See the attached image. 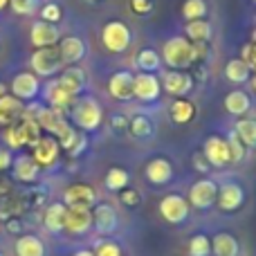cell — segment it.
<instances>
[{"label": "cell", "instance_id": "45", "mask_svg": "<svg viewBox=\"0 0 256 256\" xmlns=\"http://www.w3.org/2000/svg\"><path fill=\"white\" fill-rule=\"evenodd\" d=\"M128 117L124 112H115V115L110 117V130L115 132V135H126L128 132Z\"/></svg>", "mask_w": 256, "mask_h": 256}, {"label": "cell", "instance_id": "53", "mask_svg": "<svg viewBox=\"0 0 256 256\" xmlns=\"http://www.w3.org/2000/svg\"><path fill=\"white\" fill-rule=\"evenodd\" d=\"M250 86H252V90L256 92V70H254V74L250 76Z\"/></svg>", "mask_w": 256, "mask_h": 256}, {"label": "cell", "instance_id": "1", "mask_svg": "<svg viewBox=\"0 0 256 256\" xmlns=\"http://www.w3.org/2000/svg\"><path fill=\"white\" fill-rule=\"evenodd\" d=\"M38 140H40V126L30 115H22L18 122H14V124L4 128L7 148H25V146L34 148Z\"/></svg>", "mask_w": 256, "mask_h": 256}, {"label": "cell", "instance_id": "12", "mask_svg": "<svg viewBox=\"0 0 256 256\" xmlns=\"http://www.w3.org/2000/svg\"><path fill=\"white\" fill-rule=\"evenodd\" d=\"M245 204V189L238 182H225L218 186V198H216V207L225 214H234L238 212Z\"/></svg>", "mask_w": 256, "mask_h": 256}, {"label": "cell", "instance_id": "39", "mask_svg": "<svg viewBox=\"0 0 256 256\" xmlns=\"http://www.w3.org/2000/svg\"><path fill=\"white\" fill-rule=\"evenodd\" d=\"M227 140V146H230V158H232V164H238L245 160V155H248V148L243 146V142L236 137V132L232 130L230 135L225 137Z\"/></svg>", "mask_w": 256, "mask_h": 256}, {"label": "cell", "instance_id": "34", "mask_svg": "<svg viewBox=\"0 0 256 256\" xmlns=\"http://www.w3.org/2000/svg\"><path fill=\"white\" fill-rule=\"evenodd\" d=\"M135 66H137V70L153 72V74H155V70H160V66H162V54L155 52L153 48H144V50H140V52H137Z\"/></svg>", "mask_w": 256, "mask_h": 256}, {"label": "cell", "instance_id": "35", "mask_svg": "<svg viewBox=\"0 0 256 256\" xmlns=\"http://www.w3.org/2000/svg\"><path fill=\"white\" fill-rule=\"evenodd\" d=\"M128 132H130L135 140H148V137H153L155 126L146 115H135L128 122Z\"/></svg>", "mask_w": 256, "mask_h": 256}, {"label": "cell", "instance_id": "46", "mask_svg": "<svg viewBox=\"0 0 256 256\" xmlns=\"http://www.w3.org/2000/svg\"><path fill=\"white\" fill-rule=\"evenodd\" d=\"M86 146H88V137H86V132H79V137H76L74 146H72L68 153H70V158H79V155L86 150Z\"/></svg>", "mask_w": 256, "mask_h": 256}, {"label": "cell", "instance_id": "25", "mask_svg": "<svg viewBox=\"0 0 256 256\" xmlns=\"http://www.w3.org/2000/svg\"><path fill=\"white\" fill-rule=\"evenodd\" d=\"M22 115H25V106H22L20 99L9 92L4 97H0V126L7 128L9 124L20 120Z\"/></svg>", "mask_w": 256, "mask_h": 256}, {"label": "cell", "instance_id": "8", "mask_svg": "<svg viewBox=\"0 0 256 256\" xmlns=\"http://www.w3.org/2000/svg\"><path fill=\"white\" fill-rule=\"evenodd\" d=\"M162 94V84L153 72H137L132 74V97L144 104H153Z\"/></svg>", "mask_w": 256, "mask_h": 256}, {"label": "cell", "instance_id": "43", "mask_svg": "<svg viewBox=\"0 0 256 256\" xmlns=\"http://www.w3.org/2000/svg\"><path fill=\"white\" fill-rule=\"evenodd\" d=\"M120 202L126 204V207H140L142 204V194L132 186H126V189L120 191Z\"/></svg>", "mask_w": 256, "mask_h": 256}, {"label": "cell", "instance_id": "55", "mask_svg": "<svg viewBox=\"0 0 256 256\" xmlns=\"http://www.w3.org/2000/svg\"><path fill=\"white\" fill-rule=\"evenodd\" d=\"M90 2H92V0H90Z\"/></svg>", "mask_w": 256, "mask_h": 256}, {"label": "cell", "instance_id": "52", "mask_svg": "<svg viewBox=\"0 0 256 256\" xmlns=\"http://www.w3.org/2000/svg\"><path fill=\"white\" fill-rule=\"evenodd\" d=\"M7 90H9V86H4L2 81H0V97H4V94H7Z\"/></svg>", "mask_w": 256, "mask_h": 256}, {"label": "cell", "instance_id": "10", "mask_svg": "<svg viewBox=\"0 0 256 256\" xmlns=\"http://www.w3.org/2000/svg\"><path fill=\"white\" fill-rule=\"evenodd\" d=\"M43 97H45V102H48L50 106L56 108V110L63 112V115H68V112L72 110V106L76 104V94H72L70 90L63 88V86L56 81V76H54V79H50L48 84H45Z\"/></svg>", "mask_w": 256, "mask_h": 256}, {"label": "cell", "instance_id": "7", "mask_svg": "<svg viewBox=\"0 0 256 256\" xmlns=\"http://www.w3.org/2000/svg\"><path fill=\"white\" fill-rule=\"evenodd\" d=\"M216 198H218V184L214 180H209V178H200V180H196L191 184L186 202L194 209L207 212V209H212L216 204Z\"/></svg>", "mask_w": 256, "mask_h": 256}, {"label": "cell", "instance_id": "5", "mask_svg": "<svg viewBox=\"0 0 256 256\" xmlns=\"http://www.w3.org/2000/svg\"><path fill=\"white\" fill-rule=\"evenodd\" d=\"M132 32L126 22L122 20H108L102 30V45L106 52L110 54H122L130 48Z\"/></svg>", "mask_w": 256, "mask_h": 256}, {"label": "cell", "instance_id": "14", "mask_svg": "<svg viewBox=\"0 0 256 256\" xmlns=\"http://www.w3.org/2000/svg\"><path fill=\"white\" fill-rule=\"evenodd\" d=\"M58 155H61V146L52 135H40V140L32 148V158L40 168H52L58 162Z\"/></svg>", "mask_w": 256, "mask_h": 256}, {"label": "cell", "instance_id": "22", "mask_svg": "<svg viewBox=\"0 0 256 256\" xmlns=\"http://www.w3.org/2000/svg\"><path fill=\"white\" fill-rule=\"evenodd\" d=\"M12 173L18 182H22V184H32V182L38 180L40 166L34 162L32 155H18V158H14V162H12Z\"/></svg>", "mask_w": 256, "mask_h": 256}, {"label": "cell", "instance_id": "54", "mask_svg": "<svg viewBox=\"0 0 256 256\" xmlns=\"http://www.w3.org/2000/svg\"><path fill=\"white\" fill-rule=\"evenodd\" d=\"M7 4H9V0H0V12H2V9L7 7Z\"/></svg>", "mask_w": 256, "mask_h": 256}, {"label": "cell", "instance_id": "28", "mask_svg": "<svg viewBox=\"0 0 256 256\" xmlns=\"http://www.w3.org/2000/svg\"><path fill=\"white\" fill-rule=\"evenodd\" d=\"M16 256H45V243L36 234H20L14 245Z\"/></svg>", "mask_w": 256, "mask_h": 256}, {"label": "cell", "instance_id": "42", "mask_svg": "<svg viewBox=\"0 0 256 256\" xmlns=\"http://www.w3.org/2000/svg\"><path fill=\"white\" fill-rule=\"evenodd\" d=\"M92 252H94V256H124L120 243H115L112 238L110 240H102V243H99Z\"/></svg>", "mask_w": 256, "mask_h": 256}, {"label": "cell", "instance_id": "6", "mask_svg": "<svg viewBox=\"0 0 256 256\" xmlns=\"http://www.w3.org/2000/svg\"><path fill=\"white\" fill-rule=\"evenodd\" d=\"M25 115L34 117L36 124L40 126V130L50 132L52 137H58L68 126V120L63 112H58L52 106H34V108H25Z\"/></svg>", "mask_w": 256, "mask_h": 256}, {"label": "cell", "instance_id": "26", "mask_svg": "<svg viewBox=\"0 0 256 256\" xmlns=\"http://www.w3.org/2000/svg\"><path fill=\"white\" fill-rule=\"evenodd\" d=\"M56 81H58V84H61L66 90H70L72 94H76V97H79V94L86 90V72L81 70L79 66L63 68L61 74L56 76Z\"/></svg>", "mask_w": 256, "mask_h": 256}, {"label": "cell", "instance_id": "47", "mask_svg": "<svg viewBox=\"0 0 256 256\" xmlns=\"http://www.w3.org/2000/svg\"><path fill=\"white\" fill-rule=\"evenodd\" d=\"M130 9L135 14H140V16H144V14H150L153 2L150 0H130Z\"/></svg>", "mask_w": 256, "mask_h": 256}, {"label": "cell", "instance_id": "4", "mask_svg": "<svg viewBox=\"0 0 256 256\" xmlns=\"http://www.w3.org/2000/svg\"><path fill=\"white\" fill-rule=\"evenodd\" d=\"M162 63L173 70H184L194 63V45L184 36H171L162 48Z\"/></svg>", "mask_w": 256, "mask_h": 256}, {"label": "cell", "instance_id": "15", "mask_svg": "<svg viewBox=\"0 0 256 256\" xmlns=\"http://www.w3.org/2000/svg\"><path fill=\"white\" fill-rule=\"evenodd\" d=\"M61 202L66 204V207H86V209H92L94 202H97V191H94L90 184H86V182H74V184L66 186Z\"/></svg>", "mask_w": 256, "mask_h": 256}, {"label": "cell", "instance_id": "23", "mask_svg": "<svg viewBox=\"0 0 256 256\" xmlns=\"http://www.w3.org/2000/svg\"><path fill=\"white\" fill-rule=\"evenodd\" d=\"M108 94L117 102H130L132 99V74L128 70H120L108 79Z\"/></svg>", "mask_w": 256, "mask_h": 256}, {"label": "cell", "instance_id": "31", "mask_svg": "<svg viewBox=\"0 0 256 256\" xmlns=\"http://www.w3.org/2000/svg\"><path fill=\"white\" fill-rule=\"evenodd\" d=\"M168 115H171V120L176 122V124H189V122L196 117V106H194V102L180 97V99H176V102L171 104Z\"/></svg>", "mask_w": 256, "mask_h": 256}, {"label": "cell", "instance_id": "16", "mask_svg": "<svg viewBox=\"0 0 256 256\" xmlns=\"http://www.w3.org/2000/svg\"><path fill=\"white\" fill-rule=\"evenodd\" d=\"M14 97H18L20 102H32L40 94V79L34 72H18L9 84Z\"/></svg>", "mask_w": 256, "mask_h": 256}, {"label": "cell", "instance_id": "50", "mask_svg": "<svg viewBox=\"0 0 256 256\" xmlns=\"http://www.w3.org/2000/svg\"><path fill=\"white\" fill-rule=\"evenodd\" d=\"M12 162H14V158H12V153H9V148L0 146V173H2L4 168H12Z\"/></svg>", "mask_w": 256, "mask_h": 256}, {"label": "cell", "instance_id": "3", "mask_svg": "<svg viewBox=\"0 0 256 256\" xmlns=\"http://www.w3.org/2000/svg\"><path fill=\"white\" fill-rule=\"evenodd\" d=\"M30 68L38 79H54V76L61 74V70L66 68L61 58L58 48H38L34 54L30 56Z\"/></svg>", "mask_w": 256, "mask_h": 256}, {"label": "cell", "instance_id": "24", "mask_svg": "<svg viewBox=\"0 0 256 256\" xmlns=\"http://www.w3.org/2000/svg\"><path fill=\"white\" fill-rule=\"evenodd\" d=\"M66 214H68V207L63 202H50L43 214V227L50 234L66 232Z\"/></svg>", "mask_w": 256, "mask_h": 256}, {"label": "cell", "instance_id": "41", "mask_svg": "<svg viewBox=\"0 0 256 256\" xmlns=\"http://www.w3.org/2000/svg\"><path fill=\"white\" fill-rule=\"evenodd\" d=\"M61 18H63V9L58 7L56 2H45L43 7H40V20L52 22V25H58Z\"/></svg>", "mask_w": 256, "mask_h": 256}, {"label": "cell", "instance_id": "48", "mask_svg": "<svg viewBox=\"0 0 256 256\" xmlns=\"http://www.w3.org/2000/svg\"><path fill=\"white\" fill-rule=\"evenodd\" d=\"M191 162H194V168L198 173H209V171H212V166H209V162L204 160L202 150H200V153H194V160H191Z\"/></svg>", "mask_w": 256, "mask_h": 256}, {"label": "cell", "instance_id": "33", "mask_svg": "<svg viewBox=\"0 0 256 256\" xmlns=\"http://www.w3.org/2000/svg\"><path fill=\"white\" fill-rule=\"evenodd\" d=\"M234 132L240 142H243L245 148H256V120L250 117H238L234 126Z\"/></svg>", "mask_w": 256, "mask_h": 256}, {"label": "cell", "instance_id": "40", "mask_svg": "<svg viewBox=\"0 0 256 256\" xmlns=\"http://www.w3.org/2000/svg\"><path fill=\"white\" fill-rule=\"evenodd\" d=\"M9 7L18 16H32L38 12V0H9Z\"/></svg>", "mask_w": 256, "mask_h": 256}, {"label": "cell", "instance_id": "56", "mask_svg": "<svg viewBox=\"0 0 256 256\" xmlns=\"http://www.w3.org/2000/svg\"><path fill=\"white\" fill-rule=\"evenodd\" d=\"M0 256H2V254H0Z\"/></svg>", "mask_w": 256, "mask_h": 256}, {"label": "cell", "instance_id": "11", "mask_svg": "<svg viewBox=\"0 0 256 256\" xmlns=\"http://www.w3.org/2000/svg\"><path fill=\"white\" fill-rule=\"evenodd\" d=\"M202 155L204 160L209 162V166L214 168H225L232 164L230 158V146H227V140L220 135H212L204 140L202 144Z\"/></svg>", "mask_w": 256, "mask_h": 256}, {"label": "cell", "instance_id": "38", "mask_svg": "<svg viewBox=\"0 0 256 256\" xmlns=\"http://www.w3.org/2000/svg\"><path fill=\"white\" fill-rule=\"evenodd\" d=\"M182 16L184 20H200V18L207 16V2L204 0H184L182 4Z\"/></svg>", "mask_w": 256, "mask_h": 256}, {"label": "cell", "instance_id": "21", "mask_svg": "<svg viewBox=\"0 0 256 256\" xmlns=\"http://www.w3.org/2000/svg\"><path fill=\"white\" fill-rule=\"evenodd\" d=\"M144 176L150 184L162 186L173 180V164L166 158H153L144 168Z\"/></svg>", "mask_w": 256, "mask_h": 256}, {"label": "cell", "instance_id": "2", "mask_svg": "<svg viewBox=\"0 0 256 256\" xmlns=\"http://www.w3.org/2000/svg\"><path fill=\"white\" fill-rule=\"evenodd\" d=\"M70 120H72V126L79 128L81 132H94L104 122V110L97 99L84 97V99H76V104L72 106Z\"/></svg>", "mask_w": 256, "mask_h": 256}, {"label": "cell", "instance_id": "13", "mask_svg": "<svg viewBox=\"0 0 256 256\" xmlns=\"http://www.w3.org/2000/svg\"><path fill=\"white\" fill-rule=\"evenodd\" d=\"M92 227L97 234L102 236H112L120 230V214L115 212L112 204H94L92 207Z\"/></svg>", "mask_w": 256, "mask_h": 256}, {"label": "cell", "instance_id": "44", "mask_svg": "<svg viewBox=\"0 0 256 256\" xmlns=\"http://www.w3.org/2000/svg\"><path fill=\"white\" fill-rule=\"evenodd\" d=\"M238 58H243L245 63L250 66V70H256V40L252 38L250 43H245L243 45V50H240V56Z\"/></svg>", "mask_w": 256, "mask_h": 256}, {"label": "cell", "instance_id": "20", "mask_svg": "<svg viewBox=\"0 0 256 256\" xmlns=\"http://www.w3.org/2000/svg\"><path fill=\"white\" fill-rule=\"evenodd\" d=\"M30 40L36 50L54 48V45H58V27L45 20H34V25L30 30Z\"/></svg>", "mask_w": 256, "mask_h": 256}, {"label": "cell", "instance_id": "17", "mask_svg": "<svg viewBox=\"0 0 256 256\" xmlns=\"http://www.w3.org/2000/svg\"><path fill=\"white\" fill-rule=\"evenodd\" d=\"M162 84V90H166L168 94H173L176 99L186 97L194 88V79H191L189 72H182V70H166L160 79Z\"/></svg>", "mask_w": 256, "mask_h": 256}, {"label": "cell", "instance_id": "49", "mask_svg": "<svg viewBox=\"0 0 256 256\" xmlns=\"http://www.w3.org/2000/svg\"><path fill=\"white\" fill-rule=\"evenodd\" d=\"M194 45V61H204L209 56V45L207 43H191Z\"/></svg>", "mask_w": 256, "mask_h": 256}, {"label": "cell", "instance_id": "19", "mask_svg": "<svg viewBox=\"0 0 256 256\" xmlns=\"http://www.w3.org/2000/svg\"><path fill=\"white\" fill-rule=\"evenodd\" d=\"M58 52H61V58L66 66H79L81 61H84L86 52H88V48H86V40L81 38V36H66V38L58 40Z\"/></svg>", "mask_w": 256, "mask_h": 256}, {"label": "cell", "instance_id": "57", "mask_svg": "<svg viewBox=\"0 0 256 256\" xmlns=\"http://www.w3.org/2000/svg\"><path fill=\"white\" fill-rule=\"evenodd\" d=\"M254 2H256V0H254Z\"/></svg>", "mask_w": 256, "mask_h": 256}, {"label": "cell", "instance_id": "36", "mask_svg": "<svg viewBox=\"0 0 256 256\" xmlns=\"http://www.w3.org/2000/svg\"><path fill=\"white\" fill-rule=\"evenodd\" d=\"M128 182H130V176H128L126 168H120V166L108 168L106 178H104V184H106V189L108 191H117V194H120L122 189H126Z\"/></svg>", "mask_w": 256, "mask_h": 256}, {"label": "cell", "instance_id": "18", "mask_svg": "<svg viewBox=\"0 0 256 256\" xmlns=\"http://www.w3.org/2000/svg\"><path fill=\"white\" fill-rule=\"evenodd\" d=\"M92 230V209L86 207H68L66 214V232L72 236H84Z\"/></svg>", "mask_w": 256, "mask_h": 256}, {"label": "cell", "instance_id": "30", "mask_svg": "<svg viewBox=\"0 0 256 256\" xmlns=\"http://www.w3.org/2000/svg\"><path fill=\"white\" fill-rule=\"evenodd\" d=\"M184 38H189L191 43H209V38H212V22L207 18L189 20L184 27Z\"/></svg>", "mask_w": 256, "mask_h": 256}, {"label": "cell", "instance_id": "9", "mask_svg": "<svg viewBox=\"0 0 256 256\" xmlns=\"http://www.w3.org/2000/svg\"><path fill=\"white\" fill-rule=\"evenodd\" d=\"M189 202L184 196L180 194H168L160 200V216L168 222V225H182L189 218Z\"/></svg>", "mask_w": 256, "mask_h": 256}, {"label": "cell", "instance_id": "32", "mask_svg": "<svg viewBox=\"0 0 256 256\" xmlns=\"http://www.w3.org/2000/svg\"><path fill=\"white\" fill-rule=\"evenodd\" d=\"M225 76H227V81L240 86V84H248L250 81L252 70H250V66L243 61V58H232V61H227V66H225Z\"/></svg>", "mask_w": 256, "mask_h": 256}, {"label": "cell", "instance_id": "51", "mask_svg": "<svg viewBox=\"0 0 256 256\" xmlns=\"http://www.w3.org/2000/svg\"><path fill=\"white\" fill-rule=\"evenodd\" d=\"M72 256H94V252H92V250H76Z\"/></svg>", "mask_w": 256, "mask_h": 256}, {"label": "cell", "instance_id": "27", "mask_svg": "<svg viewBox=\"0 0 256 256\" xmlns=\"http://www.w3.org/2000/svg\"><path fill=\"white\" fill-rule=\"evenodd\" d=\"M212 254L214 256H238L240 243L234 234L230 232H218L212 238Z\"/></svg>", "mask_w": 256, "mask_h": 256}, {"label": "cell", "instance_id": "29", "mask_svg": "<svg viewBox=\"0 0 256 256\" xmlns=\"http://www.w3.org/2000/svg\"><path fill=\"white\" fill-rule=\"evenodd\" d=\"M252 108V99L245 90H232L230 94L225 97V110L234 117H243L250 112Z\"/></svg>", "mask_w": 256, "mask_h": 256}, {"label": "cell", "instance_id": "37", "mask_svg": "<svg viewBox=\"0 0 256 256\" xmlns=\"http://www.w3.org/2000/svg\"><path fill=\"white\" fill-rule=\"evenodd\" d=\"M189 256H209L212 254V238L207 234H196L189 238Z\"/></svg>", "mask_w": 256, "mask_h": 256}]
</instances>
